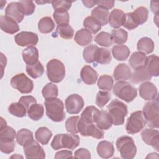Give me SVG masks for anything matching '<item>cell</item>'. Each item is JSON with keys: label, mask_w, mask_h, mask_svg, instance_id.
Masks as SVG:
<instances>
[{"label": "cell", "mask_w": 159, "mask_h": 159, "mask_svg": "<svg viewBox=\"0 0 159 159\" xmlns=\"http://www.w3.org/2000/svg\"><path fill=\"white\" fill-rule=\"evenodd\" d=\"M46 114L54 122H61L65 118L64 104L63 101L57 98L46 99L44 102Z\"/></svg>", "instance_id": "cell-1"}, {"label": "cell", "mask_w": 159, "mask_h": 159, "mask_svg": "<svg viewBox=\"0 0 159 159\" xmlns=\"http://www.w3.org/2000/svg\"><path fill=\"white\" fill-rule=\"evenodd\" d=\"M80 144V137L74 134H59L56 135L52 142L51 147L53 150L68 148L73 150Z\"/></svg>", "instance_id": "cell-2"}, {"label": "cell", "mask_w": 159, "mask_h": 159, "mask_svg": "<svg viewBox=\"0 0 159 159\" xmlns=\"http://www.w3.org/2000/svg\"><path fill=\"white\" fill-rule=\"evenodd\" d=\"M108 113L111 116L112 124L115 125H122L128 110L127 106L118 99L112 100L107 106Z\"/></svg>", "instance_id": "cell-3"}, {"label": "cell", "mask_w": 159, "mask_h": 159, "mask_svg": "<svg viewBox=\"0 0 159 159\" xmlns=\"http://www.w3.org/2000/svg\"><path fill=\"white\" fill-rule=\"evenodd\" d=\"M113 93L120 99L126 102L132 101L137 95V91L129 83L125 81H119L113 87Z\"/></svg>", "instance_id": "cell-4"}, {"label": "cell", "mask_w": 159, "mask_h": 159, "mask_svg": "<svg viewBox=\"0 0 159 159\" xmlns=\"http://www.w3.org/2000/svg\"><path fill=\"white\" fill-rule=\"evenodd\" d=\"M116 144L122 158L132 159L135 156L137 148L132 137L127 135L121 136L117 139Z\"/></svg>", "instance_id": "cell-5"}, {"label": "cell", "mask_w": 159, "mask_h": 159, "mask_svg": "<svg viewBox=\"0 0 159 159\" xmlns=\"http://www.w3.org/2000/svg\"><path fill=\"white\" fill-rule=\"evenodd\" d=\"M142 112L149 127L158 128L159 111L158 99L146 102L143 107Z\"/></svg>", "instance_id": "cell-6"}, {"label": "cell", "mask_w": 159, "mask_h": 159, "mask_svg": "<svg viewBox=\"0 0 159 159\" xmlns=\"http://www.w3.org/2000/svg\"><path fill=\"white\" fill-rule=\"evenodd\" d=\"M47 75L50 81L60 83L65 76V65L57 59L50 60L47 65Z\"/></svg>", "instance_id": "cell-7"}, {"label": "cell", "mask_w": 159, "mask_h": 159, "mask_svg": "<svg viewBox=\"0 0 159 159\" xmlns=\"http://www.w3.org/2000/svg\"><path fill=\"white\" fill-rule=\"evenodd\" d=\"M146 120L142 111L132 112L127 119L125 129L128 134H135L142 130L146 124Z\"/></svg>", "instance_id": "cell-8"}, {"label": "cell", "mask_w": 159, "mask_h": 159, "mask_svg": "<svg viewBox=\"0 0 159 159\" xmlns=\"http://www.w3.org/2000/svg\"><path fill=\"white\" fill-rule=\"evenodd\" d=\"M11 86L22 94L30 93L34 88L33 81L24 73H19L11 80Z\"/></svg>", "instance_id": "cell-9"}, {"label": "cell", "mask_w": 159, "mask_h": 159, "mask_svg": "<svg viewBox=\"0 0 159 159\" xmlns=\"http://www.w3.org/2000/svg\"><path fill=\"white\" fill-rule=\"evenodd\" d=\"M78 132L84 137L91 136L97 139H101L104 137V132L102 130L100 129L96 124L94 123L87 122L82 119H79L78 124Z\"/></svg>", "instance_id": "cell-10"}, {"label": "cell", "mask_w": 159, "mask_h": 159, "mask_svg": "<svg viewBox=\"0 0 159 159\" xmlns=\"http://www.w3.org/2000/svg\"><path fill=\"white\" fill-rule=\"evenodd\" d=\"M65 104L68 113L76 114L82 110L84 102L81 96L77 94H73L66 98Z\"/></svg>", "instance_id": "cell-11"}, {"label": "cell", "mask_w": 159, "mask_h": 159, "mask_svg": "<svg viewBox=\"0 0 159 159\" xmlns=\"http://www.w3.org/2000/svg\"><path fill=\"white\" fill-rule=\"evenodd\" d=\"M15 42L21 47H31L35 45L39 40L36 34L32 32L22 31L14 37Z\"/></svg>", "instance_id": "cell-12"}, {"label": "cell", "mask_w": 159, "mask_h": 159, "mask_svg": "<svg viewBox=\"0 0 159 159\" xmlns=\"http://www.w3.org/2000/svg\"><path fill=\"white\" fill-rule=\"evenodd\" d=\"M24 152L26 158H45V153L43 148L35 140H32L24 146Z\"/></svg>", "instance_id": "cell-13"}, {"label": "cell", "mask_w": 159, "mask_h": 159, "mask_svg": "<svg viewBox=\"0 0 159 159\" xmlns=\"http://www.w3.org/2000/svg\"><path fill=\"white\" fill-rule=\"evenodd\" d=\"M139 95L146 101H153L158 99L157 88L151 82L146 81L139 86Z\"/></svg>", "instance_id": "cell-14"}, {"label": "cell", "mask_w": 159, "mask_h": 159, "mask_svg": "<svg viewBox=\"0 0 159 159\" xmlns=\"http://www.w3.org/2000/svg\"><path fill=\"white\" fill-rule=\"evenodd\" d=\"M143 141L148 145H151L157 151L159 150V132L158 130L145 129L141 133Z\"/></svg>", "instance_id": "cell-15"}, {"label": "cell", "mask_w": 159, "mask_h": 159, "mask_svg": "<svg viewBox=\"0 0 159 159\" xmlns=\"http://www.w3.org/2000/svg\"><path fill=\"white\" fill-rule=\"evenodd\" d=\"M6 16L12 19L17 22H20L24 17L19 2L9 3L5 9Z\"/></svg>", "instance_id": "cell-16"}, {"label": "cell", "mask_w": 159, "mask_h": 159, "mask_svg": "<svg viewBox=\"0 0 159 159\" xmlns=\"http://www.w3.org/2000/svg\"><path fill=\"white\" fill-rule=\"evenodd\" d=\"M0 27L2 31L10 34H14L19 30L17 22L6 16H1Z\"/></svg>", "instance_id": "cell-17"}, {"label": "cell", "mask_w": 159, "mask_h": 159, "mask_svg": "<svg viewBox=\"0 0 159 159\" xmlns=\"http://www.w3.org/2000/svg\"><path fill=\"white\" fill-rule=\"evenodd\" d=\"M98 73L89 65L84 66L80 72V77L82 81L86 84H94L98 80Z\"/></svg>", "instance_id": "cell-18"}, {"label": "cell", "mask_w": 159, "mask_h": 159, "mask_svg": "<svg viewBox=\"0 0 159 159\" xmlns=\"http://www.w3.org/2000/svg\"><path fill=\"white\" fill-rule=\"evenodd\" d=\"M114 151L113 144L107 140L101 141L97 146L98 154L102 158L112 157L114 153Z\"/></svg>", "instance_id": "cell-19"}, {"label": "cell", "mask_w": 159, "mask_h": 159, "mask_svg": "<svg viewBox=\"0 0 159 159\" xmlns=\"http://www.w3.org/2000/svg\"><path fill=\"white\" fill-rule=\"evenodd\" d=\"M125 14L119 9L112 10L109 15L108 22L113 28H119L123 25L125 22Z\"/></svg>", "instance_id": "cell-20"}, {"label": "cell", "mask_w": 159, "mask_h": 159, "mask_svg": "<svg viewBox=\"0 0 159 159\" xmlns=\"http://www.w3.org/2000/svg\"><path fill=\"white\" fill-rule=\"evenodd\" d=\"M132 71L125 63L119 64L114 71V77L116 81H125L130 79Z\"/></svg>", "instance_id": "cell-21"}, {"label": "cell", "mask_w": 159, "mask_h": 159, "mask_svg": "<svg viewBox=\"0 0 159 159\" xmlns=\"http://www.w3.org/2000/svg\"><path fill=\"white\" fill-rule=\"evenodd\" d=\"M145 67L148 73L152 76H158L159 75V58L152 55L147 57Z\"/></svg>", "instance_id": "cell-22"}, {"label": "cell", "mask_w": 159, "mask_h": 159, "mask_svg": "<svg viewBox=\"0 0 159 159\" xmlns=\"http://www.w3.org/2000/svg\"><path fill=\"white\" fill-rule=\"evenodd\" d=\"M91 17L96 20L101 25H105L108 23L109 12L107 9L97 6L92 10Z\"/></svg>", "instance_id": "cell-23"}, {"label": "cell", "mask_w": 159, "mask_h": 159, "mask_svg": "<svg viewBox=\"0 0 159 159\" xmlns=\"http://www.w3.org/2000/svg\"><path fill=\"white\" fill-rule=\"evenodd\" d=\"M152 76L148 73L145 66L134 70L130 78V81L135 84L150 80Z\"/></svg>", "instance_id": "cell-24"}, {"label": "cell", "mask_w": 159, "mask_h": 159, "mask_svg": "<svg viewBox=\"0 0 159 159\" xmlns=\"http://www.w3.org/2000/svg\"><path fill=\"white\" fill-rule=\"evenodd\" d=\"M93 40L91 32L86 29H81L78 30L75 35V41L81 46L89 44Z\"/></svg>", "instance_id": "cell-25"}, {"label": "cell", "mask_w": 159, "mask_h": 159, "mask_svg": "<svg viewBox=\"0 0 159 159\" xmlns=\"http://www.w3.org/2000/svg\"><path fill=\"white\" fill-rule=\"evenodd\" d=\"M96 124L101 130H107L111 127L112 125V119L106 111H99Z\"/></svg>", "instance_id": "cell-26"}, {"label": "cell", "mask_w": 159, "mask_h": 159, "mask_svg": "<svg viewBox=\"0 0 159 159\" xmlns=\"http://www.w3.org/2000/svg\"><path fill=\"white\" fill-rule=\"evenodd\" d=\"M22 58L27 65H32L39 59V51L35 47H28L22 51Z\"/></svg>", "instance_id": "cell-27"}, {"label": "cell", "mask_w": 159, "mask_h": 159, "mask_svg": "<svg viewBox=\"0 0 159 159\" xmlns=\"http://www.w3.org/2000/svg\"><path fill=\"white\" fill-rule=\"evenodd\" d=\"M146 60L147 56L145 53L140 52H135L131 55L129 63L130 66L134 70H135L145 66Z\"/></svg>", "instance_id": "cell-28"}, {"label": "cell", "mask_w": 159, "mask_h": 159, "mask_svg": "<svg viewBox=\"0 0 159 159\" xmlns=\"http://www.w3.org/2000/svg\"><path fill=\"white\" fill-rule=\"evenodd\" d=\"M99 113V111L96 107L89 106L86 107L83 111L80 119L87 122L96 123Z\"/></svg>", "instance_id": "cell-29"}, {"label": "cell", "mask_w": 159, "mask_h": 159, "mask_svg": "<svg viewBox=\"0 0 159 159\" xmlns=\"http://www.w3.org/2000/svg\"><path fill=\"white\" fill-rule=\"evenodd\" d=\"M112 53L114 58L118 61H124L129 57L130 51L125 45H117L112 48Z\"/></svg>", "instance_id": "cell-30"}, {"label": "cell", "mask_w": 159, "mask_h": 159, "mask_svg": "<svg viewBox=\"0 0 159 159\" xmlns=\"http://www.w3.org/2000/svg\"><path fill=\"white\" fill-rule=\"evenodd\" d=\"M111 55L108 49L98 48L95 53L94 61L101 65H107L111 61Z\"/></svg>", "instance_id": "cell-31"}, {"label": "cell", "mask_w": 159, "mask_h": 159, "mask_svg": "<svg viewBox=\"0 0 159 159\" xmlns=\"http://www.w3.org/2000/svg\"><path fill=\"white\" fill-rule=\"evenodd\" d=\"M154 42L149 37L141 38L137 42V50L145 54H149L154 50Z\"/></svg>", "instance_id": "cell-32"}, {"label": "cell", "mask_w": 159, "mask_h": 159, "mask_svg": "<svg viewBox=\"0 0 159 159\" xmlns=\"http://www.w3.org/2000/svg\"><path fill=\"white\" fill-rule=\"evenodd\" d=\"M32 140H34L33 133L27 129H22L16 134V141L20 146L24 147Z\"/></svg>", "instance_id": "cell-33"}, {"label": "cell", "mask_w": 159, "mask_h": 159, "mask_svg": "<svg viewBox=\"0 0 159 159\" xmlns=\"http://www.w3.org/2000/svg\"><path fill=\"white\" fill-rule=\"evenodd\" d=\"M74 30L69 24L60 25L57 27L56 31L53 33V37H57L60 35L61 38L65 39H71L73 37Z\"/></svg>", "instance_id": "cell-34"}, {"label": "cell", "mask_w": 159, "mask_h": 159, "mask_svg": "<svg viewBox=\"0 0 159 159\" xmlns=\"http://www.w3.org/2000/svg\"><path fill=\"white\" fill-rule=\"evenodd\" d=\"M52 136V132L45 127H39L35 133V139L42 145H47Z\"/></svg>", "instance_id": "cell-35"}, {"label": "cell", "mask_w": 159, "mask_h": 159, "mask_svg": "<svg viewBox=\"0 0 159 159\" xmlns=\"http://www.w3.org/2000/svg\"><path fill=\"white\" fill-rule=\"evenodd\" d=\"M26 71L32 78L35 79L40 77L44 73V68L40 61L32 65H26Z\"/></svg>", "instance_id": "cell-36"}, {"label": "cell", "mask_w": 159, "mask_h": 159, "mask_svg": "<svg viewBox=\"0 0 159 159\" xmlns=\"http://www.w3.org/2000/svg\"><path fill=\"white\" fill-rule=\"evenodd\" d=\"M44 113V107L40 104H34L27 109L28 116L33 120H39L40 119Z\"/></svg>", "instance_id": "cell-37"}, {"label": "cell", "mask_w": 159, "mask_h": 159, "mask_svg": "<svg viewBox=\"0 0 159 159\" xmlns=\"http://www.w3.org/2000/svg\"><path fill=\"white\" fill-rule=\"evenodd\" d=\"M38 28L40 32L48 34L51 32L55 28V24L50 17H42L38 23Z\"/></svg>", "instance_id": "cell-38"}, {"label": "cell", "mask_w": 159, "mask_h": 159, "mask_svg": "<svg viewBox=\"0 0 159 159\" xmlns=\"http://www.w3.org/2000/svg\"><path fill=\"white\" fill-rule=\"evenodd\" d=\"M111 35L113 42L121 45L126 42L128 37V33L123 29H117L112 30Z\"/></svg>", "instance_id": "cell-39"}, {"label": "cell", "mask_w": 159, "mask_h": 159, "mask_svg": "<svg viewBox=\"0 0 159 159\" xmlns=\"http://www.w3.org/2000/svg\"><path fill=\"white\" fill-rule=\"evenodd\" d=\"M8 111L11 114L18 117L25 116L26 112H27V109L25 107L19 102L11 104L8 107Z\"/></svg>", "instance_id": "cell-40"}, {"label": "cell", "mask_w": 159, "mask_h": 159, "mask_svg": "<svg viewBox=\"0 0 159 159\" xmlns=\"http://www.w3.org/2000/svg\"><path fill=\"white\" fill-rule=\"evenodd\" d=\"M140 24V21L136 14L132 12L125 14V22L123 26L128 30H133Z\"/></svg>", "instance_id": "cell-41"}, {"label": "cell", "mask_w": 159, "mask_h": 159, "mask_svg": "<svg viewBox=\"0 0 159 159\" xmlns=\"http://www.w3.org/2000/svg\"><path fill=\"white\" fill-rule=\"evenodd\" d=\"M114 84L112 78L107 75H102L98 81V86L100 89L104 91H111Z\"/></svg>", "instance_id": "cell-42"}, {"label": "cell", "mask_w": 159, "mask_h": 159, "mask_svg": "<svg viewBox=\"0 0 159 159\" xmlns=\"http://www.w3.org/2000/svg\"><path fill=\"white\" fill-rule=\"evenodd\" d=\"M94 41L99 45L102 47H109L113 42L111 34L106 32H101L94 37Z\"/></svg>", "instance_id": "cell-43"}, {"label": "cell", "mask_w": 159, "mask_h": 159, "mask_svg": "<svg viewBox=\"0 0 159 159\" xmlns=\"http://www.w3.org/2000/svg\"><path fill=\"white\" fill-rule=\"evenodd\" d=\"M83 25L85 29L89 30L94 34H96L101 29V24L91 16H88L84 19Z\"/></svg>", "instance_id": "cell-44"}, {"label": "cell", "mask_w": 159, "mask_h": 159, "mask_svg": "<svg viewBox=\"0 0 159 159\" xmlns=\"http://www.w3.org/2000/svg\"><path fill=\"white\" fill-rule=\"evenodd\" d=\"M42 93L45 99L57 98L58 93V88L55 84L48 83L43 88Z\"/></svg>", "instance_id": "cell-45"}, {"label": "cell", "mask_w": 159, "mask_h": 159, "mask_svg": "<svg viewBox=\"0 0 159 159\" xmlns=\"http://www.w3.org/2000/svg\"><path fill=\"white\" fill-rule=\"evenodd\" d=\"M53 17L58 25L68 24L70 21V16L67 11H55Z\"/></svg>", "instance_id": "cell-46"}, {"label": "cell", "mask_w": 159, "mask_h": 159, "mask_svg": "<svg viewBox=\"0 0 159 159\" xmlns=\"http://www.w3.org/2000/svg\"><path fill=\"white\" fill-rule=\"evenodd\" d=\"M80 119V117L72 116L69 117L65 122V127L68 132L76 134L78 133V124Z\"/></svg>", "instance_id": "cell-47"}, {"label": "cell", "mask_w": 159, "mask_h": 159, "mask_svg": "<svg viewBox=\"0 0 159 159\" xmlns=\"http://www.w3.org/2000/svg\"><path fill=\"white\" fill-rule=\"evenodd\" d=\"M98 48V47L96 45L92 44L86 47L84 49L83 52V56L86 62L87 63L94 62L95 53Z\"/></svg>", "instance_id": "cell-48"}, {"label": "cell", "mask_w": 159, "mask_h": 159, "mask_svg": "<svg viewBox=\"0 0 159 159\" xmlns=\"http://www.w3.org/2000/svg\"><path fill=\"white\" fill-rule=\"evenodd\" d=\"M16 143L12 139H0L1 151L6 154L12 153L15 148Z\"/></svg>", "instance_id": "cell-49"}, {"label": "cell", "mask_w": 159, "mask_h": 159, "mask_svg": "<svg viewBox=\"0 0 159 159\" xmlns=\"http://www.w3.org/2000/svg\"><path fill=\"white\" fill-rule=\"evenodd\" d=\"M111 94L109 92L106 91H100L98 93L96 99V104L101 108L103 107L111 99Z\"/></svg>", "instance_id": "cell-50"}, {"label": "cell", "mask_w": 159, "mask_h": 159, "mask_svg": "<svg viewBox=\"0 0 159 159\" xmlns=\"http://www.w3.org/2000/svg\"><path fill=\"white\" fill-rule=\"evenodd\" d=\"M15 137H16V133L13 128L7 125L0 127V139L14 140Z\"/></svg>", "instance_id": "cell-51"}, {"label": "cell", "mask_w": 159, "mask_h": 159, "mask_svg": "<svg viewBox=\"0 0 159 159\" xmlns=\"http://www.w3.org/2000/svg\"><path fill=\"white\" fill-rule=\"evenodd\" d=\"M19 2L24 16H30L34 13L35 9V6L33 1L24 0L19 1Z\"/></svg>", "instance_id": "cell-52"}, {"label": "cell", "mask_w": 159, "mask_h": 159, "mask_svg": "<svg viewBox=\"0 0 159 159\" xmlns=\"http://www.w3.org/2000/svg\"><path fill=\"white\" fill-rule=\"evenodd\" d=\"M52 4L55 11H67L71 6V2L66 1H52Z\"/></svg>", "instance_id": "cell-53"}, {"label": "cell", "mask_w": 159, "mask_h": 159, "mask_svg": "<svg viewBox=\"0 0 159 159\" xmlns=\"http://www.w3.org/2000/svg\"><path fill=\"white\" fill-rule=\"evenodd\" d=\"M134 12L139 18L140 25L143 24L147 21L148 16V11L146 7L143 6L137 7L136 9L134 10Z\"/></svg>", "instance_id": "cell-54"}, {"label": "cell", "mask_w": 159, "mask_h": 159, "mask_svg": "<svg viewBox=\"0 0 159 159\" xmlns=\"http://www.w3.org/2000/svg\"><path fill=\"white\" fill-rule=\"evenodd\" d=\"M19 102L24 105L27 109H28L30 106L32 104L37 103V101L35 98L32 96H24L20 98L19 99Z\"/></svg>", "instance_id": "cell-55"}, {"label": "cell", "mask_w": 159, "mask_h": 159, "mask_svg": "<svg viewBox=\"0 0 159 159\" xmlns=\"http://www.w3.org/2000/svg\"><path fill=\"white\" fill-rule=\"evenodd\" d=\"M74 158L89 159L91 158V153L87 149L84 148H80L75 151Z\"/></svg>", "instance_id": "cell-56"}, {"label": "cell", "mask_w": 159, "mask_h": 159, "mask_svg": "<svg viewBox=\"0 0 159 159\" xmlns=\"http://www.w3.org/2000/svg\"><path fill=\"white\" fill-rule=\"evenodd\" d=\"M72 152L70 150H60L55 153V158L59 159V158H74L72 156Z\"/></svg>", "instance_id": "cell-57"}, {"label": "cell", "mask_w": 159, "mask_h": 159, "mask_svg": "<svg viewBox=\"0 0 159 159\" xmlns=\"http://www.w3.org/2000/svg\"><path fill=\"white\" fill-rule=\"evenodd\" d=\"M115 4L114 1H97V4L98 6L101 7L103 8H105L106 9H111L114 7Z\"/></svg>", "instance_id": "cell-58"}, {"label": "cell", "mask_w": 159, "mask_h": 159, "mask_svg": "<svg viewBox=\"0 0 159 159\" xmlns=\"http://www.w3.org/2000/svg\"><path fill=\"white\" fill-rule=\"evenodd\" d=\"M150 8L153 13H154L157 16L158 14V1H151Z\"/></svg>", "instance_id": "cell-59"}, {"label": "cell", "mask_w": 159, "mask_h": 159, "mask_svg": "<svg viewBox=\"0 0 159 159\" xmlns=\"http://www.w3.org/2000/svg\"><path fill=\"white\" fill-rule=\"evenodd\" d=\"M84 6L88 8H91L97 4V1H82Z\"/></svg>", "instance_id": "cell-60"}, {"label": "cell", "mask_w": 159, "mask_h": 159, "mask_svg": "<svg viewBox=\"0 0 159 159\" xmlns=\"http://www.w3.org/2000/svg\"><path fill=\"white\" fill-rule=\"evenodd\" d=\"M20 158V157H21V158H23V157H22V156H19V155H13V156H12L11 158Z\"/></svg>", "instance_id": "cell-61"}]
</instances>
